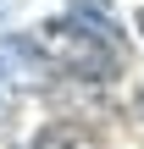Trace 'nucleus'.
<instances>
[{"label":"nucleus","mask_w":144,"mask_h":149,"mask_svg":"<svg viewBox=\"0 0 144 149\" xmlns=\"http://www.w3.org/2000/svg\"><path fill=\"white\" fill-rule=\"evenodd\" d=\"M33 149H100V144H94V133H83L78 122H50V127L33 138Z\"/></svg>","instance_id":"obj_2"},{"label":"nucleus","mask_w":144,"mask_h":149,"mask_svg":"<svg viewBox=\"0 0 144 149\" xmlns=\"http://www.w3.org/2000/svg\"><path fill=\"white\" fill-rule=\"evenodd\" d=\"M44 55H55L61 72H78V77H111L122 66V50H117V33L72 17V22H50L44 28Z\"/></svg>","instance_id":"obj_1"},{"label":"nucleus","mask_w":144,"mask_h":149,"mask_svg":"<svg viewBox=\"0 0 144 149\" xmlns=\"http://www.w3.org/2000/svg\"><path fill=\"white\" fill-rule=\"evenodd\" d=\"M139 100H144V94H139Z\"/></svg>","instance_id":"obj_4"},{"label":"nucleus","mask_w":144,"mask_h":149,"mask_svg":"<svg viewBox=\"0 0 144 149\" xmlns=\"http://www.w3.org/2000/svg\"><path fill=\"white\" fill-rule=\"evenodd\" d=\"M139 33H144V11H139Z\"/></svg>","instance_id":"obj_3"}]
</instances>
